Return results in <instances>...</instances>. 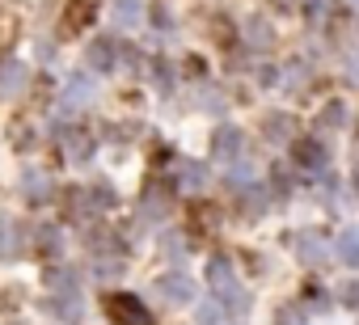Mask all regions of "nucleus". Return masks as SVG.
Wrapping results in <instances>:
<instances>
[{
    "label": "nucleus",
    "instance_id": "6ab92c4d",
    "mask_svg": "<svg viewBox=\"0 0 359 325\" xmlns=\"http://www.w3.org/2000/svg\"><path fill=\"white\" fill-rule=\"evenodd\" d=\"M47 283H51V291H76V270H72V266H68V270L60 266V270L47 275Z\"/></svg>",
    "mask_w": 359,
    "mask_h": 325
},
{
    "label": "nucleus",
    "instance_id": "20e7f679",
    "mask_svg": "<svg viewBox=\"0 0 359 325\" xmlns=\"http://www.w3.org/2000/svg\"><path fill=\"white\" fill-rule=\"evenodd\" d=\"M241 152H245V135L237 127H220L216 139H212V156L224 160V165H233V160H241Z\"/></svg>",
    "mask_w": 359,
    "mask_h": 325
},
{
    "label": "nucleus",
    "instance_id": "2eb2a0df",
    "mask_svg": "<svg viewBox=\"0 0 359 325\" xmlns=\"http://www.w3.org/2000/svg\"><path fill=\"white\" fill-rule=\"evenodd\" d=\"M245 39H250V47H266V43H275V30H271L266 18H250L245 22Z\"/></svg>",
    "mask_w": 359,
    "mask_h": 325
},
{
    "label": "nucleus",
    "instance_id": "7c9ffc66",
    "mask_svg": "<svg viewBox=\"0 0 359 325\" xmlns=\"http://www.w3.org/2000/svg\"><path fill=\"white\" fill-rule=\"evenodd\" d=\"M338 245H342V258H351V262H359V233H346V237H342Z\"/></svg>",
    "mask_w": 359,
    "mask_h": 325
},
{
    "label": "nucleus",
    "instance_id": "9d476101",
    "mask_svg": "<svg viewBox=\"0 0 359 325\" xmlns=\"http://www.w3.org/2000/svg\"><path fill=\"white\" fill-rule=\"evenodd\" d=\"M30 241H34V249H39L43 258H55V254H60V233H55L51 224H34Z\"/></svg>",
    "mask_w": 359,
    "mask_h": 325
},
{
    "label": "nucleus",
    "instance_id": "a211bd4d",
    "mask_svg": "<svg viewBox=\"0 0 359 325\" xmlns=\"http://www.w3.org/2000/svg\"><path fill=\"white\" fill-rule=\"evenodd\" d=\"M241 195V207H245V216H262V207H266V191H258L254 182L245 186V191H237Z\"/></svg>",
    "mask_w": 359,
    "mask_h": 325
},
{
    "label": "nucleus",
    "instance_id": "c9c22d12",
    "mask_svg": "<svg viewBox=\"0 0 359 325\" xmlns=\"http://www.w3.org/2000/svg\"><path fill=\"white\" fill-rule=\"evenodd\" d=\"M152 26H156V30H169V13H165V9H152Z\"/></svg>",
    "mask_w": 359,
    "mask_h": 325
},
{
    "label": "nucleus",
    "instance_id": "a878e982",
    "mask_svg": "<svg viewBox=\"0 0 359 325\" xmlns=\"http://www.w3.org/2000/svg\"><path fill=\"white\" fill-rule=\"evenodd\" d=\"M300 258H309V262H321V258H325L321 241H317V237H304V241H300Z\"/></svg>",
    "mask_w": 359,
    "mask_h": 325
},
{
    "label": "nucleus",
    "instance_id": "4be33fe9",
    "mask_svg": "<svg viewBox=\"0 0 359 325\" xmlns=\"http://www.w3.org/2000/svg\"><path fill=\"white\" fill-rule=\"evenodd\" d=\"M212 34H216L220 47H233V43H237V30L229 26V18H216V22H212Z\"/></svg>",
    "mask_w": 359,
    "mask_h": 325
},
{
    "label": "nucleus",
    "instance_id": "9b49d317",
    "mask_svg": "<svg viewBox=\"0 0 359 325\" xmlns=\"http://www.w3.org/2000/svg\"><path fill=\"white\" fill-rule=\"evenodd\" d=\"M296 160H300L304 170H321V165H325V148H321L317 139H300V144H296Z\"/></svg>",
    "mask_w": 359,
    "mask_h": 325
},
{
    "label": "nucleus",
    "instance_id": "cd10ccee",
    "mask_svg": "<svg viewBox=\"0 0 359 325\" xmlns=\"http://www.w3.org/2000/svg\"><path fill=\"white\" fill-rule=\"evenodd\" d=\"M47 102H51V81L39 76V81H34V110H43Z\"/></svg>",
    "mask_w": 359,
    "mask_h": 325
},
{
    "label": "nucleus",
    "instance_id": "f704fd0d",
    "mask_svg": "<svg viewBox=\"0 0 359 325\" xmlns=\"http://www.w3.org/2000/svg\"><path fill=\"white\" fill-rule=\"evenodd\" d=\"M271 9H279V13H296V9H304V0H271Z\"/></svg>",
    "mask_w": 359,
    "mask_h": 325
},
{
    "label": "nucleus",
    "instance_id": "4468645a",
    "mask_svg": "<svg viewBox=\"0 0 359 325\" xmlns=\"http://www.w3.org/2000/svg\"><path fill=\"white\" fill-rule=\"evenodd\" d=\"M60 321H68V325H76L81 321V300H76V291H68V296H60V300H51L47 304Z\"/></svg>",
    "mask_w": 359,
    "mask_h": 325
},
{
    "label": "nucleus",
    "instance_id": "ddd939ff",
    "mask_svg": "<svg viewBox=\"0 0 359 325\" xmlns=\"http://www.w3.org/2000/svg\"><path fill=\"white\" fill-rule=\"evenodd\" d=\"M22 195H26L30 203H43V199L51 195V182H47V174H34V170H30V174L22 178Z\"/></svg>",
    "mask_w": 359,
    "mask_h": 325
},
{
    "label": "nucleus",
    "instance_id": "f8f14e48",
    "mask_svg": "<svg viewBox=\"0 0 359 325\" xmlns=\"http://www.w3.org/2000/svg\"><path fill=\"white\" fill-rule=\"evenodd\" d=\"M64 207H72V212H68L72 220H85L89 212H97V203H93V191H68V195H64Z\"/></svg>",
    "mask_w": 359,
    "mask_h": 325
},
{
    "label": "nucleus",
    "instance_id": "f3484780",
    "mask_svg": "<svg viewBox=\"0 0 359 325\" xmlns=\"http://www.w3.org/2000/svg\"><path fill=\"white\" fill-rule=\"evenodd\" d=\"M262 131H266L271 144H283V139L292 135V118H287V114H271V118L262 123Z\"/></svg>",
    "mask_w": 359,
    "mask_h": 325
},
{
    "label": "nucleus",
    "instance_id": "473e14b6",
    "mask_svg": "<svg viewBox=\"0 0 359 325\" xmlns=\"http://www.w3.org/2000/svg\"><path fill=\"white\" fill-rule=\"evenodd\" d=\"M195 224L199 228H212L216 224V207H195Z\"/></svg>",
    "mask_w": 359,
    "mask_h": 325
},
{
    "label": "nucleus",
    "instance_id": "bb28decb",
    "mask_svg": "<svg viewBox=\"0 0 359 325\" xmlns=\"http://www.w3.org/2000/svg\"><path fill=\"white\" fill-rule=\"evenodd\" d=\"M13 34H18L13 13H9V9H0V43H13Z\"/></svg>",
    "mask_w": 359,
    "mask_h": 325
},
{
    "label": "nucleus",
    "instance_id": "72a5a7b5",
    "mask_svg": "<svg viewBox=\"0 0 359 325\" xmlns=\"http://www.w3.org/2000/svg\"><path fill=\"white\" fill-rule=\"evenodd\" d=\"M93 203H97V207H110V203H114V191H110V186H93Z\"/></svg>",
    "mask_w": 359,
    "mask_h": 325
},
{
    "label": "nucleus",
    "instance_id": "f257e3e1",
    "mask_svg": "<svg viewBox=\"0 0 359 325\" xmlns=\"http://www.w3.org/2000/svg\"><path fill=\"white\" fill-rule=\"evenodd\" d=\"M208 283L216 287V296L224 300V308H233V312H245V308H250V291L237 287L233 266H229L224 258H212V262H208Z\"/></svg>",
    "mask_w": 359,
    "mask_h": 325
},
{
    "label": "nucleus",
    "instance_id": "aec40b11",
    "mask_svg": "<svg viewBox=\"0 0 359 325\" xmlns=\"http://www.w3.org/2000/svg\"><path fill=\"white\" fill-rule=\"evenodd\" d=\"M135 18H140V0H118L114 5V22L127 30V26H135Z\"/></svg>",
    "mask_w": 359,
    "mask_h": 325
},
{
    "label": "nucleus",
    "instance_id": "1a4fd4ad",
    "mask_svg": "<svg viewBox=\"0 0 359 325\" xmlns=\"http://www.w3.org/2000/svg\"><path fill=\"white\" fill-rule=\"evenodd\" d=\"M26 85V64L22 60H5L0 64V93H18Z\"/></svg>",
    "mask_w": 359,
    "mask_h": 325
},
{
    "label": "nucleus",
    "instance_id": "7ed1b4c3",
    "mask_svg": "<svg viewBox=\"0 0 359 325\" xmlns=\"http://www.w3.org/2000/svg\"><path fill=\"white\" fill-rule=\"evenodd\" d=\"M156 291H161L169 304H187V300H195V279L182 275V270H173V275H161V279H156Z\"/></svg>",
    "mask_w": 359,
    "mask_h": 325
},
{
    "label": "nucleus",
    "instance_id": "dca6fc26",
    "mask_svg": "<svg viewBox=\"0 0 359 325\" xmlns=\"http://www.w3.org/2000/svg\"><path fill=\"white\" fill-rule=\"evenodd\" d=\"M18 245H22L18 224H13L9 216H0V258H13V254H18Z\"/></svg>",
    "mask_w": 359,
    "mask_h": 325
},
{
    "label": "nucleus",
    "instance_id": "0eeeda50",
    "mask_svg": "<svg viewBox=\"0 0 359 325\" xmlns=\"http://www.w3.org/2000/svg\"><path fill=\"white\" fill-rule=\"evenodd\" d=\"M64 156L72 160V165H85V160L93 156V135L89 131H68L64 135Z\"/></svg>",
    "mask_w": 359,
    "mask_h": 325
},
{
    "label": "nucleus",
    "instance_id": "6e6552de",
    "mask_svg": "<svg viewBox=\"0 0 359 325\" xmlns=\"http://www.w3.org/2000/svg\"><path fill=\"white\" fill-rule=\"evenodd\" d=\"M114 64H118V43H114V39H97V43L89 47V68L110 72Z\"/></svg>",
    "mask_w": 359,
    "mask_h": 325
},
{
    "label": "nucleus",
    "instance_id": "e433bc0d",
    "mask_svg": "<svg viewBox=\"0 0 359 325\" xmlns=\"http://www.w3.org/2000/svg\"><path fill=\"white\" fill-rule=\"evenodd\" d=\"M279 325H300V317H296V308H279Z\"/></svg>",
    "mask_w": 359,
    "mask_h": 325
},
{
    "label": "nucleus",
    "instance_id": "393cba45",
    "mask_svg": "<svg viewBox=\"0 0 359 325\" xmlns=\"http://www.w3.org/2000/svg\"><path fill=\"white\" fill-rule=\"evenodd\" d=\"M182 182H187L191 191H199V186H208V170H203V165H187V170H182Z\"/></svg>",
    "mask_w": 359,
    "mask_h": 325
},
{
    "label": "nucleus",
    "instance_id": "b1692460",
    "mask_svg": "<svg viewBox=\"0 0 359 325\" xmlns=\"http://www.w3.org/2000/svg\"><path fill=\"white\" fill-rule=\"evenodd\" d=\"M161 249H165V258H187V241L177 237V233H165L161 237Z\"/></svg>",
    "mask_w": 359,
    "mask_h": 325
},
{
    "label": "nucleus",
    "instance_id": "39448f33",
    "mask_svg": "<svg viewBox=\"0 0 359 325\" xmlns=\"http://www.w3.org/2000/svg\"><path fill=\"white\" fill-rule=\"evenodd\" d=\"M93 81L85 76V72H76V76H68V89H64V110H81V106H89L93 102Z\"/></svg>",
    "mask_w": 359,
    "mask_h": 325
},
{
    "label": "nucleus",
    "instance_id": "c85d7f7f",
    "mask_svg": "<svg viewBox=\"0 0 359 325\" xmlns=\"http://www.w3.org/2000/svg\"><path fill=\"white\" fill-rule=\"evenodd\" d=\"M152 81H156V89H173V68L165 60H156V76Z\"/></svg>",
    "mask_w": 359,
    "mask_h": 325
},
{
    "label": "nucleus",
    "instance_id": "5701e85b",
    "mask_svg": "<svg viewBox=\"0 0 359 325\" xmlns=\"http://www.w3.org/2000/svg\"><path fill=\"white\" fill-rule=\"evenodd\" d=\"M199 325H220V317H224V304H216V300H208V304H199Z\"/></svg>",
    "mask_w": 359,
    "mask_h": 325
},
{
    "label": "nucleus",
    "instance_id": "f03ea898",
    "mask_svg": "<svg viewBox=\"0 0 359 325\" xmlns=\"http://www.w3.org/2000/svg\"><path fill=\"white\" fill-rule=\"evenodd\" d=\"M102 304H106V312H110V321H114V325H156V321H152V312H148L135 296H127V291H110Z\"/></svg>",
    "mask_w": 359,
    "mask_h": 325
},
{
    "label": "nucleus",
    "instance_id": "412c9836",
    "mask_svg": "<svg viewBox=\"0 0 359 325\" xmlns=\"http://www.w3.org/2000/svg\"><path fill=\"white\" fill-rule=\"evenodd\" d=\"M9 139H13V148H30V118H13L9 123Z\"/></svg>",
    "mask_w": 359,
    "mask_h": 325
},
{
    "label": "nucleus",
    "instance_id": "2f4dec72",
    "mask_svg": "<svg viewBox=\"0 0 359 325\" xmlns=\"http://www.w3.org/2000/svg\"><path fill=\"white\" fill-rule=\"evenodd\" d=\"M199 102H208V114H220V110H224V97H220L216 89H208V93H199Z\"/></svg>",
    "mask_w": 359,
    "mask_h": 325
},
{
    "label": "nucleus",
    "instance_id": "c756f323",
    "mask_svg": "<svg viewBox=\"0 0 359 325\" xmlns=\"http://www.w3.org/2000/svg\"><path fill=\"white\" fill-rule=\"evenodd\" d=\"M342 118H346V110H342V106H325V110H321V118H317V123H321V127H338V123H342Z\"/></svg>",
    "mask_w": 359,
    "mask_h": 325
},
{
    "label": "nucleus",
    "instance_id": "423d86ee",
    "mask_svg": "<svg viewBox=\"0 0 359 325\" xmlns=\"http://www.w3.org/2000/svg\"><path fill=\"white\" fill-rule=\"evenodd\" d=\"M97 18V0H68V18H64V30L68 34H81L89 22Z\"/></svg>",
    "mask_w": 359,
    "mask_h": 325
}]
</instances>
